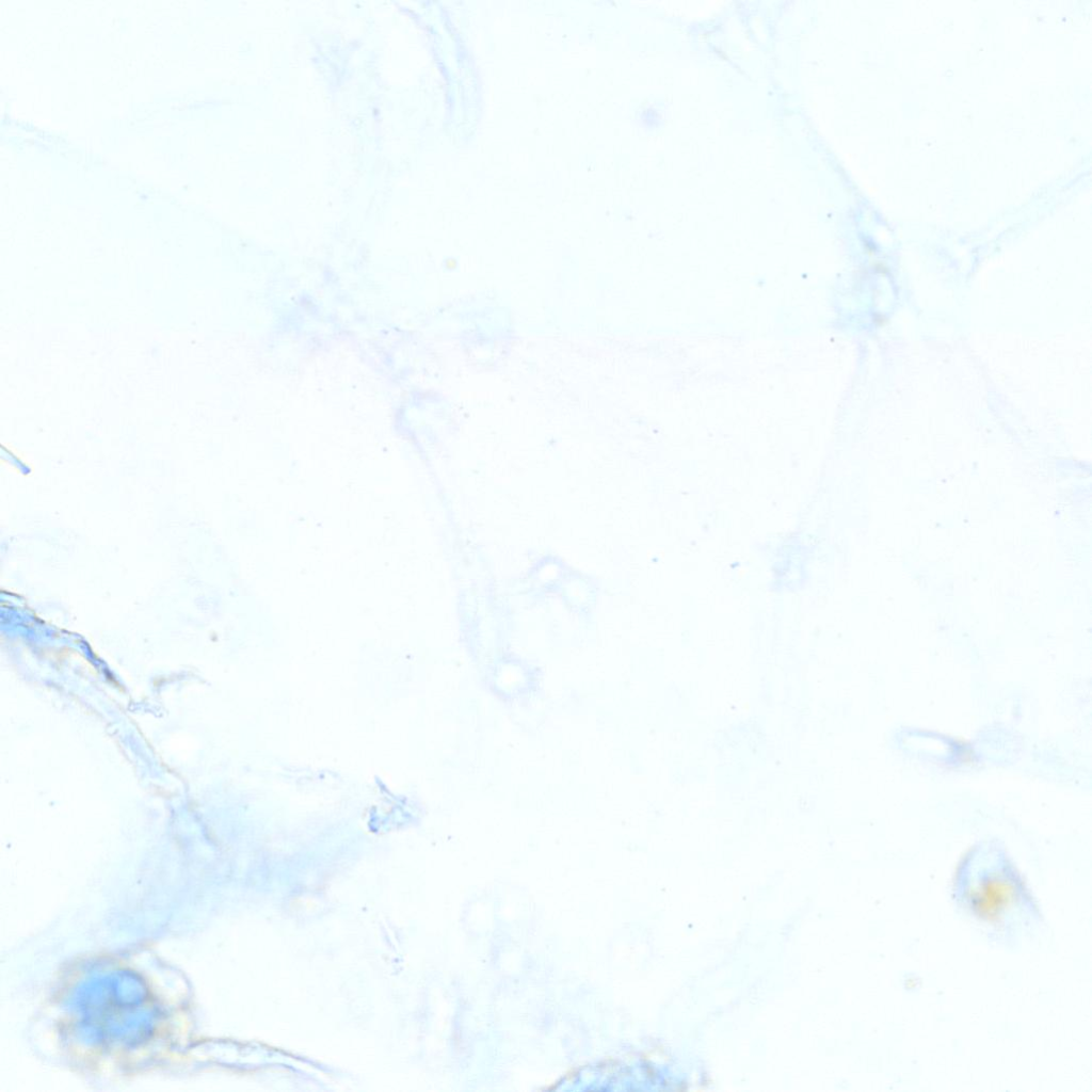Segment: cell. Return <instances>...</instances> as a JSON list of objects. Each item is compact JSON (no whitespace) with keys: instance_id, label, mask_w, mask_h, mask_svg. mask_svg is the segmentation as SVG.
<instances>
[{"instance_id":"1","label":"cell","mask_w":1092,"mask_h":1092,"mask_svg":"<svg viewBox=\"0 0 1092 1092\" xmlns=\"http://www.w3.org/2000/svg\"><path fill=\"white\" fill-rule=\"evenodd\" d=\"M957 908L992 943L1014 947L1044 924L1041 909L1006 846L975 842L960 860L951 887Z\"/></svg>"}]
</instances>
